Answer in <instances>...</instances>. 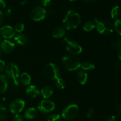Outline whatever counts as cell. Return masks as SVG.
<instances>
[{
	"mask_svg": "<svg viewBox=\"0 0 121 121\" xmlns=\"http://www.w3.org/2000/svg\"><path fill=\"white\" fill-rule=\"evenodd\" d=\"M20 80L24 86H29L31 82V78L28 73L24 72L20 74Z\"/></svg>",
	"mask_w": 121,
	"mask_h": 121,
	"instance_id": "ffe728a7",
	"label": "cell"
},
{
	"mask_svg": "<svg viewBox=\"0 0 121 121\" xmlns=\"http://www.w3.org/2000/svg\"><path fill=\"white\" fill-rule=\"evenodd\" d=\"M61 117L59 114H52L47 118V121H61Z\"/></svg>",
	"mask_w": 121,
	"mask_h": 121,
	"instance_id": "83f0119b",
	"label": "cell"
},
{
	"mask_svg": "<svg viewBox=\"0 0 121 121\" xmlns=\"http://www.w3.org/2000/svg\"><path fill=\"white\" fill-rule=\"evenodd\" d=\"M80 68L82 69L84 71H90L94 70L95 69V66L93 63L91 62V61H86L81 63Z\"/></svg>",
	"mask_w": 121,
	"mask_h": 121,
	"instance_id": "44dd1931",
	"label": "cell"
},
{
	"mask_svg": "<svg viewBox=\"0 0 121 121\" xmlns=\"http://www.w3.org/2000/svg\"><path fill=\"white\" fill-rule=\"evenodd\" d=\"M118 114H119L121 117V102L120 103V104H119V107H118Z\"/></svg>",
	"mask_w": 121,
	"mask_h": 121,
	"instance_id": "74e56055",
	"label": "cell"
},
{
	"mask_svg": "<svg viewBox=\"0 0 121 121\" xmlns=\"http://www.w3.org/2000/svg\"><path fill=\"white\" fill-rule=\"evenodd\" d=\"M40 94H41L44 99H48L53 95V90L50 86H45L41 88L40 91Z\"/></svg>",
	"mask_w": 121,
	"mask_h": 121,
	"instance_id": "ac0fdd59",
	"label": "cell"
},
{
	"mask_svg": "<svg viewBox=\"0 0 121 121\" xmlns=\"http://www.w3.org/2000/svg\"><path fill=\"white\" fill-rule=\"evenodd\" d=\"M26 105L24 100L21 99H16L11 102L9 106V109L13 114H19L22 111Z\"/></svg>",
	"mask_w": 121,
	"mask_h": 121,
	"instance_id": "30bf717a",
	"label": "cell"
},
{
	"mask_svg": "<svg viewBox=\"0 0 121 121\" xmlns=\"http://www.w3.org/2000/svg\"><path fill=\"white\" fill-rule=\"evenodd\" d=\"M66 34L65 30L62 27H57L53 30L52 32V36L54 39H60L63 37Z\"/></svg>",
	"mask_w": 121,
	"mask_h": 121,
	"instance_id": "d6986e66",
	"label": "cell"
},
{
	"mask_svg": "<svg viewBox=\"0 0 121 121\" xmlns=\"http://www.w3.org/2000/svg\"><path fill=\"white\" fill-rule=\"evenodd\" d=\"M94 20H95V22H96V23H98V22H99V18H98V17H95L94 18Z\"/></svg>",
	"mask_w": 121,
	"mask_h": 121,
	"instance_id": "60d3db41",
	"label": "cell"
},
{
	"mask_svg": "<svg viewBox=\"0 0 121 121\" xmlns=\"http://www.w3.org/2000/svg\"><path fill=\"white\" fill-rule=\"evenodd\" d=\"M69 1H71V2H74V1H78V0H69Z\"/></svg>",
	"mask_w": 121,
	"mask_h": 121,
	"instance_id": "7bdbcfd3",
	"label": "cell"
},
{
	"mask_svg": "<svg viewBox=\"0 0 121 121\" xmlns=\"http://www.w3.org/2000/svg\"><path fill=\"white\" fill-rule=\"evenodd\" d=\"M8 87V80L7 77L4 74H0V94L7 91Z\"/></svg>",
	"mask_w": 121,
	"mask_h": 121,
	"instance_id": "9a60e30c",
	"label": "cell"
},
{
	"mask_svg": "<svg viewBox=\"0 0 121 121\" xmlns=\"http://www.w3.org/2000/svg\"><path fill=\"white\" fill-rule=\"evenodd\" d=\"M83 28L84 30L86 32L92 31L93 30L96 28V25L95 24V22H93V21H86V22L84 24Z\"/></svg>",
	"mask_w": 121,
	"mask_h": 121,
	"instance_id": "7402d4cb",
	"label": "cell"
},
{
	"mask_svg": "<svg viewBox=\"0 0 121 121\" xmlns=\"http://www.w3.org/2000/svg\"><path fill=\"white\" fill-rule=\"evenodd\" d=\"M111 46H112V48H113L114 49L120 50H121V40H117L112 41L111 43Z\"/></svg>",
	"mask_w": 121,
	"mask_h": 121,
	"instance_id": "f1b7e54d",
	"label": "cell"
},
{
	"mask_svg": "<svg viewBox=\"0 0 121 121\" xmlns=\"http://www.w3.org/2000/svg\"><path fill=\"white\" fill-rule=\"evenodd\" d=\"M106 121H116V118L115 116H111L109 117Z\"/></svg>",
	"mask_w": 121,
	"mask_h": 121,
	"instance_id": "8d00e7d4",
	"label": "cell"
},
{
	"mask_svg": "<svg viewBox=\"0 0 121 121\" xmlns=\"http://www.w3.org/2000/svg\"><path fill=\"white\" fill-rule=\"evenodd\" d=\"M15 43L9 40H4L0 44V48L3 52L5 53H11L15 50Z\"/></svg>",
	"mask_w": 121,
	"mask_h": 121,
	"instance_id": "7c38bea8",
	"label": "cell"
},
{
	"mask_svg": "<svg viewBox=\"0 0 121 121\" xmlns=\"http://www.w3.org/2000/svg\"><path fill=\"white\" fill-rule=\"evenodd\" d=\"M118 57L119 59V60L121 61V50H119V52L118 53Z\"/></svg>",
	"mask_w": 121,
	"mask_h": 121,
	"instance_id": "ab89813d",
	"label": "cell"
},
{
	"mask_svg": "<svg viewBox=\"0 0 121 121\" xmlns=\"http://www.w3.org/2000/svg\"><path fill=\"white\" fill-rule=\"evenodd\" d=\"M46 13L44 7L38 6L32 9L30 13V18L34 21H40L46 18Z\"/></svg>",
	"mask_w": 121,
	"mask_h": 121,
	"instance_id": "9c48e42d",
	"label": "cell"
},
{
	"mask_svg": "<svg viewBox=\"0 0 121 121\" xmlns=\"http://www.w3.org/2000/svg\"><path fill=\"white\" fill-rule=\"evenodd\" d=\"M27 1H26V0H25V1H22V2L21 3V5H24L25 4L27 3Z\"/></svg>",
	"mask_w": 121,
	"mask_h": 121,
	"instance_id": "b9f144b4",
	"label": "cell"
},
{
	"mask_svg": "<svg viewBox=\"0 0 121 121\" xmlns=\"http://www.w3.org/2000/svg\"><path fill=\"white\" fill-rule=\"evenodd\" d=\"M0 42H1V35L0 34Z\"/></svg>",
	"mask_w": 121,
	"mask_h": 121,
	"instance_id": "ee69618b",
	"label": "cell"
},
{
	"mask_svg": "<svg viewBox=\"0 0 121 121\" xmlns=\"http://www.w3.org/2000/svg\"><path fill=\"white\" fill-rule=\"evenodd\" d=\"M120 1H121V0H120Z\"/></svg>",
	"mask_w": 121,
	"mask_h": 121,
	"instance_id": "bcb514c9",
	"label": "cell"
},
{
	"mask_svg": "<svg viewBox=\"0 0 121 121\" xmlns=\"http://www.w3.org/2000/svg\"><path fill=\"white\" fill-rule=\"evenodd\" d=\"M83 1H84L85 2H89V3H92V2H95L96 0H83Z\"/></svg>",
	"mask_w": 121,
	"mask_h": 121,
	"instance_id": "f35d334b",
	"label": "cell"
},
{
	"mask_svg": "<svg viewBox=\"0 0 121 121\" xmlns=\"http://www.w3.org/2000/svg\"><path fill=\"white\" fill-rule=\"evenodd\" d=\"M43 72L46 78L51 80H56L59 78L60 74L59 67L53 63L46 65L44 68Z\"/></svg>",
	"mask_w": 121,
	"mask_h": 121,
	"instance_id": "277c9868",
	"label": "cell"
},
{
	"mask_svg": "<svg viewBox=\"0 0 121 121\" xmlns=\"http://www.w3.org/2000/svg\"><path fill=\"white\" fill-rule=\"evenodd\" d=\"M93 112H94V110L92 108H90L89 109H88L86 112V117L87 118H92V116L93 115Z\"/></svg>",
	"mask_w": 121,
	"mask_h": 121,
	"instance_id": "f546056e",
	"label": "cell"
},
{
	"mask_svg": "<svg viewBox=\"0 0 121 121\" xmlns=\"http://www.w3.org/2000/svg\"><path fill=\"white\" fill-rule=\"evenodd\" d=\"M6 3L5 0H0V9H4L5 8Z\"/></svg>",
	"mask_w": 121,
	"mask_h": 121,
	"instance_id": "836d02e7",
	"label": "cell"
},
{
	"mask_svg": "<svg viewBox=\"0 0 121 121\" xmlns=\"http://www.w3.org/2000/svg\"><path fill=\"white\" fill-rule=\"evenodd\" d=\"M7 110L2 104H0V120H4L7 117Z\"/></svg>",
	"mask_w": 121,
	"mask_h": 121,
	"instance_id": "d4e9b609",
	"label": "cell"
},
{
	"mask_svg": "<svg viewBox=\"0 0 121 121\" xmlns=\"http://www.w3.org/2000/svg\"><path fill=\"white\" fill-rule=\"evenodd\" d=\"M25 26L22 23H18L14 27V30L15 33H21L24 30Z\"/></svg>",
	"mask_w": 121,
	"mask_h": 121,
	"instance_id": "4316f807",
	"label": "cell"
},
{
	"mask_svg": "<svg viewBox=\"0 0 121 121\" xmlns=\"http://www.w3.org/2000/svg\"><path fill=\"white\" fill-rule=\"evenodd\" d=\"M0 57H1V51H0Z\"/></svg>",
	"mask_w": 121,
	"mask_h": 121,
	"instance_id": "f6af8a7d",
	"label": "cell"
},
{
	"mask_svg": "<svg viewBox=\"0 0 121 121\" xmlns=\"http://www.w3.org/2000/svg\"><path fill=\"white\" fill-rule=\"evenodd\" d=\"M65 41L66 42V50L72 55H79L82 52V47L78 42L69 40L66 38L65 39Z\"/></svg>",
	"mask_w": 121,
	"mask_h": 121,
	"instance_id": "52a82bcc",
	"label": "cell"
},
{
	"mask_svg": "<svg viewBox=\"0 0 121 121\" xmlns=\"http://www.w3.org/2000/svg\"><path fill=\"white\" fill-rule=\"evenodd\" d=\"M4 21V15L3 13L0 10V26L3 23Z\"/></svg>",
	"mask_w": 121,
	"mask_h": 121,
	"instance_id": "d590c367",
	"label": "cell"
},
{
	"mask_svg": "<svg viewBox=\"0 0 121 121\" xmlns=\"http://www.w3.org/2000/svg\"><path fill=\"white\" fill-rule=\"evenodd\" d=\"M14 121H24V118L21 115L19 114H16L15 115L14 117V119H13Z\"/></svg>",
	"mask_w": 121,
	"mask_h": 121,
	"instance_id": "4dcf8cb0",
	"label": "cell"
},
{
	"mask_svg": "<svg viewBox=\"0 0 121 121\" xmlns=\"http://www.w3.org/2000/svg\"><path fill=\"white\" fill-rule=\"evenodd\" d=\"M5 15L6 16L8 17H10L12 15V9L11 8H8V9L6 10L5 12Z\"/></svg>",
	"mask_w": 121,
	"mask_h": 121,
	"instance_id": "e575fe53",
	"label": "cell"
},
{
	"mask_svg": "<svg viewBox=\"0 0 121 121\" xmlns=\"http://www.w3.org/2000/svg\"><path fill=\"white\" fill-rule=\"evenodd\" d=\"M14 41L19 46H26L28 43V39L25 34L22 33H18L14 36Z\"/></svg>",
	"mask_w": 121,
	"mask_h": 121,
	"instance_id": "5bb4252c",
	"label": "cell"
},
{
	"mask_svg": "<svg viewBox=\"0 0 121 121\" xmlns=\"http://www.w3.org/2000/svg\"><path fill=\"white\" fill-rule=\"evenodd\" d=\"M52 0H41V3L44 7H47L50 4Z\"/></svg>",
	"mask_w": 121,
	"mask_h": 121,
	"instance_id": "1f68e13d",
	"label": "cell"
},
{
	"mask_svg": "<svg viewBox=\"0 0 121 121\" xmlns=\"http://www.w3.org/2000/svg\"><path fill=\"white\" fill-rule=\"evenodd\" d=\"M96 28L98 33L103 35H109L113 33V26L109 21H99L96 25Z\"/></svg>",
	"mask_w": 121,
	"mask_h": 121,
	"instance_id": "8992f818",
	"label": "cell"
},
{
	"mask_svg": "<svg viewBox=\"0 0 121 121\" xmlns=\"http://www.w3.org/2000/svg\"><path fill=\"white\" fill-rule=\"evenodd\" d=\"M26 93L29 97L36 98L40 95V91L34 85H29L26 89Z\"/></svg>",
	"mask_w": 121,
	"mask_h": 121,
	"instance_id": "4fadbf2b",
	"label": "cell"
},
{
	"mask_svg": "<svg viewBox=\"0 0 121 121\" xmlns=\"http://www.w3.org/2000/svg\"><path fill=\"white\" fill-rule=\"evenodd\" d=\"M79 106L76 104H71L66 106L61 112V117L65 120L74 119L79 113Z\"/></svg>",
	"mask_w": 121,
	"mask_h": 121,
	"instance_id": "5b68a950",
	"label": "cell"
},
{
	"mask_svg": "<svg viewBox=\"0 0 121 121\" xmlns=\"http://www.w3.org/2000/svg\"><path fill=\"white\" fill-rule=\"evenodd\" d=\"M113 28L116 32L119 35H121V19H117L115 20L113 24Z\"/></svg>",
	"mask_w": 121,
	"mask_h": 121,
	"instance_id": "484cf974",
	"label": "cell"
},
{
	"mask_svg": "<svg viewBox=\"0 0 121 121\" xmlns=\"http://www.w3.org/2000/svg\"><path fill=\"white\" fill-rule=\"evenodd\" d=\"M81 22V17L78 13L73 9H70L65 15L63 24L64 28L67 30L75 29L78 28Z\"/></svg>",
	"mask_w": 121,
	"mask_h": 121,
	"instance_id": "6da1fadb",
	"label": "cell"
},
{
	"mask_svg": "<svg viewBox=\"0 0 121 121\" xmlns=\"http://www.w3.org/2000/svg\"><path fill=\"white\" fill-rule=\"evenodd\" d=\"M76 79L80 85H85L87 82V79H88V75L87 73L84 70H79L78 72L76 75Z\"/></svg>",
	"mask_w": 121,
	"mask_h": 121,
	"instance_id": "2e32d148",
	"label": "cell"
},
{
	"mask_svg": "<svg viewBox=\"0 0 121 121\" xmlns=\"http://www.w3.org/2000/svg\"><path fill=\"white\" fill-rule=\"evenodd\" d=\"M5 70L7 75L13 80V82L15 85L18 86L20 69L18 65L14 62L8 63L5 66Z\"/></svg>",
	"mask_w": 121,
	"mask_h": 121,
	"instance_id": "3957f363",
	"label": "cell"
},
{
	"mask_svg": "<svg viewBox=\"0 0 121 121\" xmlns=\"http://www.w3.org/2000/svg\"><path fill=\"white\" fill-rule=\"evenodd\" d=\"M5 69V63L2 60L0 59V73L2 72Z\"/></svg>",
	"mask_w": 121,
	"mask_h": 121,
	"instance_id": "d6a6232c",
	"label": "cell"
},
{
	"mask_svg": "<svg viewBox=\"0 0 121 121\" xmlns=\"http://www.w3.org/2000/svg\"><path fill=\"white\" fill-rule=\"evenodd\" d=\"M61 61L65 69L69 72H74L80 68V60L73 55L64 56Z\"/></svg>",
	"mask_w": 121,
	"mask_h": 121,
	"instance_id": "7a4b0ae2",
	"label": "cell"
},
{
	"mask_svg": "<svg viewBox=\"0 0 121 121\" xmlns=\"http://www.w3.org/2000/svg\"><path fill=\"white\" fill-rule=\"evenodd\" d=\"M121 8L118 5H116L112 8L111 12V15L112 19H116L120 15Z\"/></svg>",
	"mask_w": 121,
	"mask_h": 121,
	"instance_id": "603a6c76",
	"label": "cell"
},
{
	"mask_svg": "<svg viewBox=\"0 0 121 121\" xmlns=\"http://www.w3.org/2000/svg\"><path fill=\"white\" fill-rule=\"evenodd\" d=\"M0 34L1 37L4 38L5 40H9L14 37L15 35V32L11 26L5 25L1 27L0 28Z\"/></svg>",
	"mask_w": 121,
	"mask_h": 121,
	"instance_id": "8fae6325",
	"label": "cell"
},
{
	"mask_svg": "<svg viewBox=\"0 0 121 121\" xmlns=\"http://www.w3.org/2000/svg\"><path fill=\"white\" fill-rule=\"evenodd\" d=\"M56 107L55 104L52 100L43 99L40 102L37 106V109L40 112L44 114H47L53 112Z\"/></svg>",
	"mask_w": 121,
	"mask_h": 121,
	"instance_id": "ba28073f",
	"label": "cell"
},
{
	"mask_svg": "<svg viewBox=\"0 0 121 121\" xmlns=\"http://www.w3.org/2000/svg\"><path fill=\"white\" fill-rule=\"evenodd\" d=\"M38 114V111L35 108H29L24 113V117L28 120L35 119Z\"/></svg>",
	"mask_w": 121,
	"mask_h": 121,
	"instance_id": "e0dca14e",
	"label": "cell"
},
{
	"mask_svg": "<svg viewBox=\"0 0 121 121\" xmlns=\"http://www.w3.org/2000/svg\"><path fill=\"white\" fill-rule=\"evenodd\" d=\"M56 86L59 89H64L66 86V82L63 79L59 78L56 80Z\"/></svg>",
	"mask_w": 121,
	"mask_h": 121,
	"instance_id": "cb8c5ba5",
	"label": "cell"
}]
</instances>
